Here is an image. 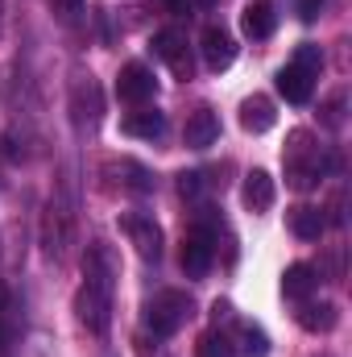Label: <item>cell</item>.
<instances>
[{
	"label": "cell",
	"mask_w": 352,
	"mask_h": 357,
	"mask_svg": "<svg viewBox=\"0 0 352 357\" xmlns=\"http://www.w3.org/2000/svg\"><path fill=\"white\" fill-rule=\"evenodd\" d=\"M120 229L129 233V241L137 245V254H141L145 262H158V258H162V229L154 225V216H145V212H129V216L120 220Z\"/></svg>",
	"instance_id": "5b68a950"
},
{
	"label": "cell",
	"mask_w": 352,
	"mask_h": 357,
	"mask_svg": "<svg viewBox=\"0 0 352 357\" xmlns=\"http://www.w3.org/2000/svg\"><path fill=\"white\" fill-rule=\"evenodd\" d=\"M286 225H290V233H294L298 241H319V237H323V229H328V216H323V208L298 204V208H290Z\"/></svg>",
	"instance_id": "7c38bea8"
},
{
	"label": "cell",
	"mask_w": 352,
	"mask_h": 357,
	"mask_svg": "<svg viewBox=\"0 0 352 357\" xmlns=\"http://www.w3.org/2000/svg\"><path fill=\"white\" fill-rule=\"evenodd\" d=\"M315 287H319V278H315V266H307V262H294V266L282 274V295L286 299H298L303 303Z\"/></svg>",
	"instance_id": "ac0fdd59"
},
{
	"label": "cell",
	"mask_w": 352,
	"mask_h": 357,
	"mask_svg": "<svg viewBox=\"0 0 352 357\" xmlns=\"http://www.w3.org/2000/svg\"><path fill=\"white\" fill-rule=\"evenodd\" d=\"M0 13H4V0H0Z\"/></svg>",
	"instance_id": "f1b7e54d"
},
{
	"label": "cell",
	"mask_w": 352,
	"mask_h": 357,
	"mask_svg": "<svg viewBox=\"0 0 352 357\" xmlns=\"http://www.w3.org/2000/svg\"><path fill=\"white\" fill-rule=\"evenodd\" d=\"M158 4H162V8H166L170 17H182V13L191 8V0H158Z\"/></svg>",
	"instance_id": "484cf974"
},
{
	"label": "cell",
	"mask_w": 352,
	"mask_h": 357,
	"mask_svg": "<svg viewBox=\"0 0 352 357\" xmlns=\"http://www.w3.org/2000/svg\"><path fill=\"white\" fill-rule=\"evenodd\" d=\"M211 312H216V320H228V316H232V307H228V299H216V307H211Z\"/></svg>",
	"instance_id": "4316f807"
},
{
	"label": "cell",
	"mask_w": 352,
	"mask_h": 357,
	"mask_svg": "<svg viewBox=\"0 0 352 357\" xmlns=\"http://www.w3.org/2000/svg\"><path fill=\"white\" fill-rule=\"evenodd\" d=\"M273 195H278L273 175L269 171H249V178H245V204H249V212H269Z\"/></svg>",
	"instance_id": "2e32d148"
},
{
	"label": "cell",
	"mask_w": 352,
	"mask_h": 357,
	"mask_svg": "<svg viewBox=\"0 0 352 357\" xmlns=\"http://www.w3.org/2000/svg\"><path fill=\"white\" fill-rule=\"evenodd\" d=\"M195 4H199V8H216V0H195Z\"/></svg>",
	"instance_id": "83f0119b"
},
{
	"label": "cell",
	"mask_w": 352,
	"mask_h": 357,
	"mask_svg": "<svg viewBox=\"0 0 352 357\" xmlns=\"http://www.w3.org/2000/svg\"><path fill=\"white\" fill-rule=\"evenodd\" d=\"M298 324H303L307 333H332V328L340 324V312H336V303H307V299H303Z\"/></svg>",
	"instance_id": "e0dca14e"
},
{
	"label": "cell",
	"mask_w": 352,
	"mask_h": 357,
	"mask_svg": "<svg viewBox=\"0 0 352 357\" xmlns=\"http://www.w3.org/2000/svg\"><path fill=\"white\" fill-rule=\"evenodd\" d=\"M120 133H125V137L154 142V137H162V133H166V116H162L158 108H137V112H129V116L120 121Z\"/></svg>",
	"instance_id": "8fae6325"
},
{
	"label": "cell",
	"mask_w": 352,
	"mask_h": 357,
	"mask_svg": "<svg viewBox=\"0 0 352 357\" xmlns=\"http://www.w3.org/2000/svg\"><path fill=\"white\" fill-rule=\"evenodd\" d=\"M83 4H88V0H50V13H54L58 21H75V17L83 13Z\"/></svg>",
	"instance_id": "7402d4cb"
},
{
	"label": "cell",
	"mask_w": 352,
	"mask_h": 357,
	"mask_svg": "<svg viewBox=\"0 0 352 357\" xmlns=\"http://www.w3.org/2000/svg\"><path fill=\"white\" fill-rule=\"evenodd\" d=\"M112 287H116V262L104 245L88 250V262H83V291L75 299L79 307V320L88 324L91 333H104L108 328V312H112Z\"/></svg>",
	"instance_id": "6da1fadb"
},
{
	"label": "cell",
	"mask_w": 352,
	"mask_h": 357,
	"mask_svg": "<svg viewBox=\"0 0 352 357\" xmlns=\"http://www.w3.org/2000/svg\"><path fill=\"white\" fill-rule=\"evenodd\" d=\"M323 121H328L332 129L344 121V91H336V96H332V104H328V116H323Z\"/></svg>",
	"instance_id": "cb8c5ba5"
},
{
	"label": "cell",
	"mask_w": 352,
	"mask_h": 357,
	"mask_svg": "<svg viewBox=\"0 0 352 357\" xmlns=\"http://www.w3.org/2000/svg\"><path fill=\"white\" fill-rule=\"evenodd\" d=\"M0 337H4V333H0Z\"/></svg>",
	"instance_id": "f546056e"
},
{
	"label": "cell",
	"mask_w": 352,
	"mask_h": 357,
	"mask_svg": "<svg viewBox=\"0 0 352 357\" xmlns=\"http://www.w3.org/2000/svg\"><path fill=\"white\" fill-rule=\"evenodd\" d=\"M290 162H286V178L298 187V191H307V187H315L319 175H323V162H319V154H311L307 150V142H311V133L307 129H294L290 133Z\"/></svg>",
	"instance_id": "277c9868"
},
{
	"label": "cell",
	"mask_w": 352,
	"mask_h": 357,
	"mask_svg": "<svg viewBox=\"0 0 352 357\" xmlns=\"http://www.w3.org/2000/svg\"><path fill=\"white\" fill-rule=\"evenodd\" d=\"M273 121H278V112H273V100H269V96H249V100L241 104V125H245L249 133H269Z\"/></svg>",
	"instance_id": "9a60e30c"
},
{
	"label": "cell",
	"mask_w": 352,
	"mask_h": 357,
	"mask_svg": "<svg viewBox=\"0 0 352 357\" xmlns=\"http://www.w3.org/2000/svg\"><path fill=\"white\" fill-rule=\"evenodd\" d=\"M71 220H75L71 199H67V195H54V199L46 204V220H42V245H46L50 258H63V250H67V241H71Z\"/></svg>",
	"instance_id": "3957f363"
},
{
	"label": "cell",
	"mask_w": 352,
	"mask_h": 357,
	"mask_svg": "<svg viewBox=\"0 0 352 357\" xmlns=\"http://www.w3.org/2000/svg\"><path fill=\"white\" fill-rule=\"evenodd\" d=\"M154 54L170 63V71H175L178 79H191V54H186V38H182L178 29L154 33Z\"/></svg>",
	"instance_id": "9c48e42d"
},
{
	"label": "cell",
	"mask_w": 352,
	"mask_h": 357,
	"mask_svg": "<svg viewBox=\"0 0 352 357\" xmlns=\"http://www.w3.org/2000/svg\"><path fill=\"white\" fill-rule=\"evenodd\" d=\"M273 25H278V13H273V4H265V0H253V4L241 13V29H245V38H253V42L269 38Z\"/></svg>",
	"instance_id": "5bb4252c"
},
{
	"label": "cell",
	"mask_w": 352,
	"mask_h": 357,
	"mask_svg": "<svg viewBox=\"0 0 352 357\" xmlns=\"http://www.w3.org/2000/svg\"><path fill=\"white\" fill-rule=\"evenodd\" d=\"M216 137H220V116H216L211 108L191 112V121H186V129H182V142H186L191 150H207V146H216Z\"/></svg>",
	"instance_id": "30bf717a"
},
{
	"label": "cell",
	"mask_w": 352,
	"mask_h": 357,
	"mask_svg": "<svg viewBox=\"0 0 352 357\" xmlns=\"http://www.w3.org/2000/svg\"><path fill=\"white\" fill-rule=\"evenodd\" d=\"M195 354H199V357H232V345H228V337H224V333H203Z\"/></svg>",
	"instance_id": "ffe728a7"
},
{
	"label": "cell",
	"mask_w": 352,
	"mask_h": 357,
	"mask_svg": "<svg viewBox=\"0 0 352 357\" xmlns=\"http://www.w3.org/2000/svg\"><path fill=\"white\" fill-rule=\"evenodd\" d=\"M116 91H120V100H129V104H145V100L158 91V79H154V71H150L145 63H129V67L120 71V79H116Z\"/></svg>",
	"instance_id": "52a82bcc"
},
{
	"label": "cell",
	"mask_w": 352,
	"mask_h": 357,
	"mask_svg": "<svg viewBox=\"0 0 352 357\" xmlns=\"http://www.w3.org/2000/svg\"><path fill=\"white\" fill-rule=\"evenodd\" d=\"M278 91L286 96V104H307L311 91H315V75H307L303 67L286 63V67L278 71Z\"/></svg>",
	"instance_id": "4fadbf2b"
},
{
	"label": "cell",
	"mask_w": 352,
	"mask_h": 357,
	"mask_svg": "<svg viewBox=\"0 0 352 357\" xmlns=\"http://www.w3.org/2000/svg\"><path fill=\"white\" fill-rule=\"evenodd\" d=\"M323 357H328V354H323Z\"/></svg>",
	"instance_id": "4dcf8cb0"
},
{
	"label": "cell",
	"mask_w": 352,
	"mask_h": 357,
	"mask_svg": "<svg viewBox=\"0 0 352 357\" xmlns=\"http://www.w3.org/2000/svg\"><path fill=\"white\" fill-rule=\"evenodd\" d=\"M211 258H216V237L207 229H191L186 241H182V270H186V278H203L211 270Z\"/></svg>",
	"instance_id": "8992f818"
},
{
	"label": "cell",
	"mask_w": 352,
	"mask_h": 357,
	"mask_svg": "<svg viewBox=\"0 0 352 357\" xmlns=\"http://www.w3.org/2000/svg\"><path fill=\"white\" fill-rule=\"evenodd\" d=\"M323 4H328V0H298L294 13H298V21H315V17L323 13Z\"/></svg>",
	"instance_id": "603a6c76"
},
{
	"label": "cell",
	"mask_w": 352,
	"mask_h": 357,
	"mask_svg": "<svg viewBox=\"0 0 352 357\" xmlns=\"http://www.w3.org/2000/svg\"><path fill=\"white\" fill-rule=\"evenodd\" d=\"M294 67H303L307 75H315V79H319V71H323V50H319V46H311V42H307V46H298Z\"/></svg>",
	"instance_id": "44dd1931"
},
{
	"label": "cell",
	"mask_w": 352,
	"mask_h": 357,
	"mask_svg": "<svg viewBox=\"0 0 352 357\" xmlns=\"http://www.w3.org/2000/svg\"><path fill=\"white\" fill-rule=\"evenodd\" d=\"M241 357H269V337H265L257 324H245L241 328Z\"/></svg>",
	"instance_id": "d6986e66"
},
{
	"label": "cell",
	"mask_w": 352,
	"mask_h": 357,
	"mask_svg": "<svg viewBox=\"0 0 352 357\" xmlns=\"http://www.w3.org/2000/svg\"><path fill=\"white\" fill-rule=\"evenodd\" d=\"M199 187H203V183H199L195 171H191V175H178V191H182V195H199Z\"/></svg>",
	"instance_id": "d4e9b609"
},
{
	"label": "cell",
	"mask_w": 352,
	"mask_h": 357,
	"mask_svg": "<svg viewBox=\"0 0 352 357\" xmlns=\"http://www.w3.org/2000/svg\"><path fill=\"white\" fill-rule=\"evenodd\" d=\"M191 312H195V303H191L186 291H158L154 303L145 307V324L154 328V337H175L191 320Z\"/></svg>",
	"instance_id": "7a4b0ae2"
},
{
	"label": "cell",
	"mask_w": 352,
	"mask_h": 357,
	"mask_svg": "<svg viewBox=\"0 0 352 357\" xmlns=\"http://www.w3.org/2000/svg\"><path fill=\"white\" fill-rule=\"evenodd\" d=\"M203 63L211 71H228L237 63V42H232L228 29H220V25H207L203 29Z\"/></svg>",
	"instance_id": "ba28073f"
}]
</instances>
